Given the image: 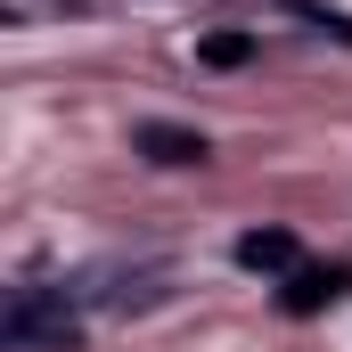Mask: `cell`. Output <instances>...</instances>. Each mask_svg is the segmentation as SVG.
Returning a JSON list of instances; mask_svg holds the SVG:
<instances>
[{"label": "cell", "instance_id": "6da1fadb", "mask_svg": "<svg viewBox=\"0 0 352 352\" xmlns=\"http://www.w3.org/2000/svg\"><path fill=\"white\" fill-rule=\"evenodd\" d=\"M0 328H8V344H58L66 352L82 320H74V295L66 287H16V303H8Z\"/></svg>", "mask_w": 352, "mask_h": 352}, {"label": "cell", "instance_id": "7a4b0ae2", "mask_svg": "<svg viewBox=\"0 0 352 352\" xmlns=\"http://www.w3.org/2000/svg\"><path fill=\"white\" fill-rule=\"evenodd\" d=\"M140 156L148 164H205V131H180V123H140Z\"/></svg>", "mask_w": 352, "mask_h": 352}, {"label": "cell", "instance_id": "3957f363", "mask_svg": "<svg viewBox=\"0 0 352 352\" xmlns=\"http://www.w3.org/2000/svg\"><path fill=\"white\" fill-rule=\"evenodd\" d=\"M344 287H352V278H344L336 263H328V270L311 263V270H287V295H278V303H287V311H328Z\"/></svg>", "mask_w": 352, "mask_h": 352}, {"label": "cell", "instance_id": "5b68a950", "mask_svg": "<svg viewBox=\"0 0 352 352\" xmlns=\"http://www.w3.org/2000/svg\"><path fill=\"white\" fill-rule=\"evenodd\" d=\"M246 50H254V41H238V33H213V41H205V58H213V66H238Z\"/></svg>", "mask_w": 352, "mask_h": 352}, {"label": "cell", "instance_id": "277c9868", "mask_svg": "<svg viewBox=\"0 0 352 352\" xmlns=\"http://www.w3.org/2000/svg\"><path fill=\"white\" fill-rule=\"evenodd\" d=\"M238 263L246 270H295V238L287 230H246L238 238Z\"/></svg>", "mask_w": 352, "mask_h": 352}]
</instances>
